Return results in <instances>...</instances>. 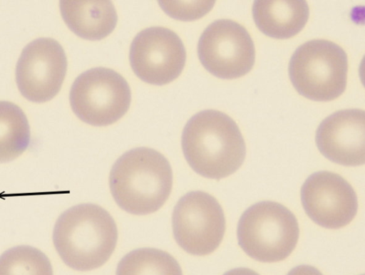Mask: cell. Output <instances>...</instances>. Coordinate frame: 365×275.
Here are the masks:
<instances>
[{
  "instance_id": "1",
  "label": "cell",
  "mask_w": 365,
  "mask_h": 275,
  "mask_svg": "<svg viewBox=\"0 0 365 275\" xmlns=\"http://www.w3.org/2000/svg\"><path fill=\"white\" fill-rule=\"evenodd\" d=\"M182 147L195 172L217 180L234 174L246 156L245 140L236 123L214 110L202 111L188 121L182 133Z\"/></svg>"
},
{
  "instance_id": "2",
  "label": "cell",
  "mask_w": 365,
  "mask_h": 275,
  "mask_svg": "<svg viewBox=\"0 0 365 275\" xmlns=\"http://www.w3.org/2000/svg\"><path fill=\"white\" fill-rule=\"evenodd\" d=\"M118 238L113 217L94 204L68 209L60 216L53 231V242L63 261L83 271L104 265L114 252Z\"/></svg>"
},
{
  "instance_id": "3",
  "label": "cell",
  "mask_w": 365,
  "mask_h": 275,
  "mask_svg": "<svg viewBox=\"0 0 365 275\" xmlns=\"http://www.w3.org/2000/svg\"><path fill=\"white\" fill-rule=\"evenodd\" d=\"M173 185V170L159 152L138 147L122 155L110 175L112 195L118 206L135 215L159 210L168 199Z\"/></svg>"
},
{
  "instance_id": "4",
  "label": "cell",
  "mask_w": 365,
  "mask_h": 275,
  "mask_svg": "<svg viewBox=\"0 0 365 275\" xmlns=\"http://www.w3.org/2000/svg\"><path fill=\"white\" fill-rule=\"evenodd\" d=\"M299 235L294 214L282 204L264 201L249 207L237 226L239 244L252 259L277 262L295 249Z\"/></svg>"
},
{
  "instance_id": "5",
  "label": "cell",
  "mask_w": 365,
  "mask_h": 275,
  "mask_svg": "<svg viewBox=\"0 0 365 275\" xmlns=\"http://www.w3.org/2000/svg\"><path fill=\"white\" fill-rule=\"evenodd\" d=\"M347 72L345 51L325 40H313L299 47L289 65V78L296 90L317 102L340 97L346 87Z\"/></svg>"
},
{
  "instance_id": "6",
  "label": "cell",
  "mask_w": 365,
  "mask_h": 275,
  "mask_svg": "<svg viewBox=\"0 0 365 275\" xmlns=\"http://www.w3.org/2000/svg\"><path fill=\"white\" fill-rule=\"evenodd\" d=\"M131 99L126 80L105 68L81 75L70 95L74 113L84 123L97 127L110 125L120 120L128 113Z\"/></svg>"
},
{
  "instance_id": "7",
  "label": "cell",
  "mask_w": 365,
  "mask_h": 275,
  "mask_svg": "<svg viewBox=\"0 0 365 275\" xmlns=\"http://www.w3.org/2000/svg\"><path fill=\"white\" fill-rule=\"evenodd\" d=\"M173 228L177 243L187 253L205 256L221 244L226 220L217 200L202 191L191 192L177 203L173 214Z\"/></svg>"
},
{
  "instance_id": "8",
  "label": "cell",
  "mask_w": 365,
  "mask_h": 275,
  "mask_svg": "<svg viewBox=\"0 0 365 275\" xmlns=\"http://www.w3.org/2000/svg\"><path fill=\"white\" fill-rule=\"evenodd\" d=\"M198 56L205 68L226 80L249 73L255 62V45L247 31L231 20L209 26L198 43Z\"/></svg>"
},
{
  "instance_id": "9",
  "label": "cell",
  "mask_w": 365,
  "mask_h": 275,
  "mask_svg": "<svg viewBox=\"0 0 365 275\" xmlns=\"http://www.w3.org/2000/svg\"><path fill=\"white\" fill-rule=\"evenodd\" d=\"M131 67L143 81L167 85L182 73L186 51L180 37L163 27L147 28L134 39L130 52Z\"/></svg>"
},
{
  "instance_id": "10",
  "label": "cell",
  "mask_w": 365,
  "mask_h": 275,
  "mask_svg": "<svg viewBox=\"0 0 365 275\" xmlns=\"http://www.w3.org/2000/svg\"><path fill=\"white\" fill-rule=\"evenodd\" d=\"M67 69V57L58 41L52 38L34 41L26 47L18 62L19 90L31 102L50 101L61 90Z\"/></svg>"
},
{
  "instance_id": "11",
  "label": "cell",
  "mask_w": 365,
  "mask_h": 275,
  "mask_svg": "<svg viewBox=\"0 0 365 275\" xmlns=\"http://www.w3.org/2000/svg\"><path fill=\"white\" fill-rule=\"evenodd\" d=\"M307 214L318 225L336 229L349 224L358 209L356 194L343 177L322 171L309 176L301 190Z\"/></svg>"
},
{
  "instance_id": "12",
  "label": "cell",
  "mask_w": 365,
  "mask_h": 275,
  "mask_svg": "<svg viewBox=\"0 0 365 275\" xmlns=\"http://www.w3.org/2000/svg\"><path fill=\"white\" fill-rule=\"evenodd\" d=\"M364 111L344 110L329 115L319 126L316 143L330 161L344 166L364 164Z\"/></svg>"
},
{
  "instance_id": "13",
  "label": "cell",
  "mask_w": 365,
  "mask_h": 275,
  "mask_svg": "<svg viewBox=\"0 0 365 275\" xmlns=\"http://www.w3.org/2000/svg\"><path fill=\"white\" fill-rule=\"evenodd\" d=\"M61 11L69 28L89 41L108 37L118 23L116 9L109 1H62Z\"/></svg>"
},
{
  "instance_id": "14",
  "label": "cell",
  "mask_w": 365,
  "mask_h": 275,
  "mask_svg": "<svg viewBox=\"0 0 365 275\" xmlns=\"http://www.w3.org/2000/svg\"><path fill=\"white\" fill-rule=\"evenodd\" d=\"M252 15L258 29L275 39H289L306 26L309 16L305 1H256Z\"/></svg>"
},
{
  "instance_id": "15",
  "label": "cell",
  "mask_w": 365,
  "mask_h": 275,
  "mask_svg": "<svg viewBox=\"0 0 365 275\" xmlns=\"http://www.w3.org/2000/svg\"><path fill=\"white\" fill-rule=\"evenodd\" d=\"M30 143V125L23 110L11 102L0 101V162L16 160Z\"/></svg>"
},
{
  "instance_id": "16",
  "label": "cell",
  "mask_w": 365,
  "mask_h": 275,
  "mask_svg": "<svg viewBox=\"0 0 365 275\" xmlns=\"http://www.w3.org/2000/svg\"><path fill=\"white\" fill-rule=\"evenodd\" d=\"M116 275H183L178 261L169 253L140 248L126 254L119 262Z\"/></svg>"
},
{
  "instance_id": "17",
  "label": "cell",
  "mask_w": 365,
  "mask_h": 275,
  "mask_svg": "<svg viewBox=\"0 0 365 275\" xmlns=\"http://www.w3.org/2000/svg\"><path fill=\"white\" fill-rule=\"evenodd\" d=\"M0 275H53L49 258L40 249L18 246L0 256Z\"/></svg>"
},
{
  "instance_id": "18",
  "label": "cell",
  "mask_w": 365,
  "mask_h": 275,
  "mask_svg": "<svg viewBox=\"0 0 365 275\" xmlns=\"http://www.w3.org/2000/svg\"><path fill=\"white\" fill-rule=\"evenodd\" d=\"M215 2L170 3L160 2L162 9L171 17L181 21H194L206 15Z\"/></svg>"
},
{
  "instance_id": "19",
  "label": "cell",
  "mask_w": 365,
  "mask_h": 275,
  "mask_svg": "<svg viewBox=\"0 0 365 275\" xmlns=\"http://www.w3.org/2000/svg\"><path fill=\"white\" fill-rule=\"evenodd\" d=\"M287 275H323L317 268L309 265H300L292 269Z\"/></svg>"
},
{
  "instance_id": "20",
  "label": "cell",
  "mask_w": 365,
  "mask_h": 275,
  "mask_svg": "<svg viewBox=\"0 0 365 275\" xmlns=\"http://www.w3.org/2000/svg\"><path fill=\"white\" fill-rule=\"evenodd\" d=\"M224 275H259L256 271L248 268H236L227 271Z\"/></svg>"
}]
</instances>
